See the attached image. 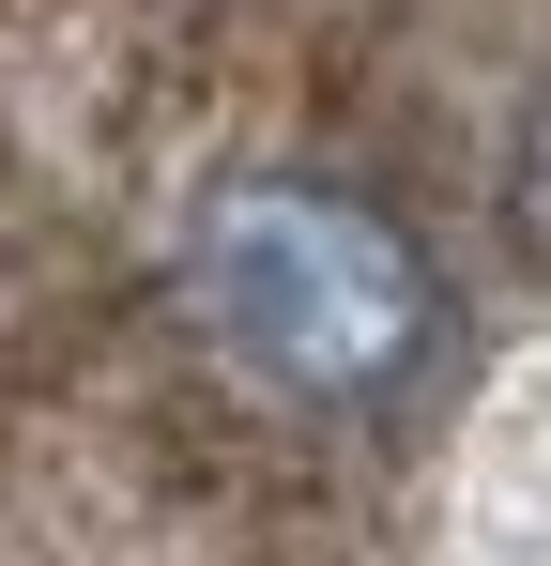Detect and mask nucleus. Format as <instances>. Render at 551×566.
Here are the masks:
<instances>
[{
	"instance_id": "f257e3e1",
	"label": "nucleus",
	"mask_w": 551,
	"mask_h": 566,
	"mask_svg": "<svg viewBox=\"0 0 551 566\" xmlns=\"http://www.w3.org/2000/svg\"><path fill=\"white\" fill-rule=\"evenodd\" d=\"M169 276L184 322L230 353V382L337 429L398 413L459 337L429 230H398V199H367L353 169H215L169 230Z\"/></svg>"
}]
</instances>
